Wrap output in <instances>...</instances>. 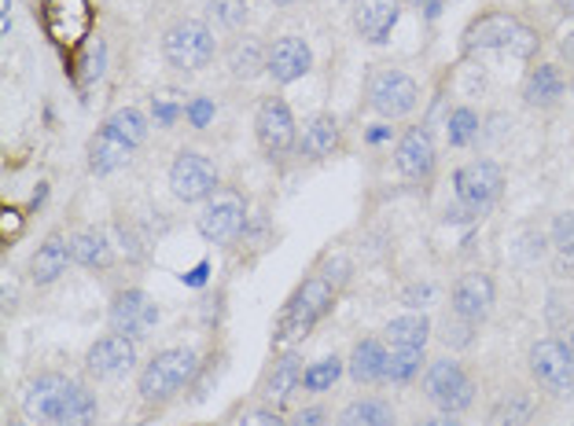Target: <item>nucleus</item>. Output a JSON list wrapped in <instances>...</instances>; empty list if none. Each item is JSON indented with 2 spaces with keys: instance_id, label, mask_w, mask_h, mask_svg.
<instances>
[{
  "instance_id": "de8ad7c7",
  "label": "nucleus",
  "mask_w": 574,
  "mask_h": 426,
  "mask_svg": "<svg viewBox=\"0 0 574 426\" xmlns=\"http://www.w3.org/2000/svg\"><path fill=\"white\" fill-rule=\"evenodd\" d=\"M556 11H564V16H574V0H553Z\"/></svg>"
},
{
  "instance_id": "8fccbe9b",
  "label": "nucleus",
  "mask_w": 574,
  "mask_h": 426,
  "mask_svg": "<svg viewBox=\"0 0 574 426\" xmlns=\"http://www.w3.org/2000/svg\"><path fill=\"white\" fill-rule=\"evenodd\" d=\"M273 4H295V0H273Z\"/></svg>"
},
{
  "instance_id": "5701e85b",
  "label": "nucleus",
  "mask_w": 574,
  "mask_h": 426,
  "mask_svg": "<svg viewBox=\"0 0 574 426\" xmlns=\"http://www.w3.org/2000/svg\"><path fill=\"white\" fill-rule=\"evenodd\" d=\"M387 346L379 343V338H362V343L354 346L350 360H346V371H350V379L357 386H373L379 379H387Z\"/></svg>"
},
{
  "instance_id": "c756f323",
  "label": "nucleus",
  "mask_w": 574,
  "mask_h": 426,
  "mask_svg": "<svg viewBox=\"0 0 574 426\" xmlns=\"http://www.w3.org/2000/svg\"><path fill=\"white\" fill-rule=\"evenodd\" d=\"M424 368V349H402L390 346L387 353V383H413Z\"/></svg>"
},
{
  "instance_id": "f257e3e1",
  "label": "nucleus",
  "mask_w": 574,
  "mask_h": 426,
  "mask_svg": "<svg viewBox=\"0 0 574 426\" xmlns=\"http://www.w3.org/2000/svg\"><path fill=\"white\" fill-rule=\"evenodd\" d=\"M22 412L38 426H92L100 416V405H96V394L89 386L48 371L27 386Z\"/></svg>"
},
{
  "instance_id": "4be33fe9",
  "label": "nucleus",
  "mask_w": 574,
  "mask_h": 426,
  "mask_svg": "<svg viewBox=\"0 0 574 426\" xmlns=\"http://www.w3.org/2000/svg\"><path fill=\"white\" fill-rule=\"evenodd\" d=\"M70 261H75V254H70V239L59 236V232H52V236H48V239L41 242V247H38V254L30 258V279H33L38 287L56 284V279L67 273Z\"/></svg>"
},
{
  "instance_id": "a211bd4d",
  "label": "nucleus",
  "mask_w": 574,
  "mask_h": 426,
  "mask_svg": "<svg viewBox=\"0 0 574 426\" xmlns=\"http://www.w3.org/2000/svg\"><path fill=\"white\" fill-rule=\"evenodd\" d=\"M309 67H314V52H309V44L303 38H277L269 44V78L277 85H291L298 78L309 75Z\"/></svg>"
},
{
  "instance_id": "1a4fd4ad",
  "label": "nucleus",
  "mask_w": 574,
  "mask_h": 426,
  "mask_svg": "<svg viewBox=\"0 0 574 426\" xmlns=\"http://www.w3.org/2000/svg\"><path fill=\"white\" fill-rule=\"evenodd\" d=\"M170 191L181 202H207L221 191V174L218 166L210 162L207 155L199 151H177V158L170 162Z\"/></svg>"
},
{
  "instance_id": "49530a36",
  "label": "nucleus",
  "mask_w": 574,
  "mask_h": 426,
  "mask_svg": "<svg viewBox=\"0 0 574 426\" xmlns=\"http://www.w3.org/2000/svg\"><path fill=\"white\" fill-rule=\"evenodd\" d=\"M390 137V129H373L368 132V143H379V140H387Z\"/></svg>"
},
{
  "instance_id": "6e6552de",
  "label": "nucleus",
  "mask_w": 574,
  "mask_h": 426,
  "mask_svg": "<svg viewBox=\"0 0 574 426\" xmlns=\"http://www.w3.org/2000/svg\"><path fill=\"white\" fill-rule=\"evenodd\" d=\"M526 368H531L534 383L553 397L574 394V357L564 338H537L526 353Z\"/></svg>"
},
{
  "instance_id": "393cba45",
  "label": "nucleus",
  "mask_w": 574,
  "mask_h": 426,
  "mask_svg": "<svg viewBox=\"0 0 574 426\" xmlns=\"http://www.w3.org/2000/svg\"><path fill=\"white\" fill-rule=\"evenodd\" d=\"M298 383H303V360H298V353H284L266 375V383H261V397H266V405L280 408L298 389Z\"/></svg>"
},
{
  "instance_id": "e433bc0d",
  "label": "nucleus",
  "mask_w": 574,
  "mask_h": 426,
  "mask_svg": "<svg viewBox=\"0 0 574 426\" xmlns=\"http://www.w3.org/2000/svg\"><path fill=\"white\" fill-rule=\"evenodd\" d=\"M151 115H155V126L170 129L174 121L185 115V107H181V103H170V100H162V96H155V100H151Z\"/></svg>"
},
{
  "instance_id": "20e7f679",
  "label": "nucleus",
  "mask_w": 574,
  "mask_h": 426,
  "mask_svg": "<svg viewBox=\"0 0 574 426\" xmlns=\"http://www.w3.org/2000/svg\"><path fill=\"white\" fill-rule=\"evenodd\" d=\"M335 290L339 287H335L328 276H309L284 306L277 331H273V343H287V338H298L306 335L309 327H317L325 320V313L335 306Z\"/></svg>"
},
{
  "instance_id": "2eb2a0df",
  "label": "nucleus",
  "mask_w": 574,
  "mask_h": 426,
  "mask_svg": "<svg viewBox=\"0 0 574 426\" xmlns=\"http://www.w3.org/2000/svg\"><path fill=\"white\" fill-rule=\"evenodd\" d=\"M394 166H398V174L405 180H430V174H435L438 166V148H435L430 129L424 126L405 129L398 143H394Z\"/></svg>"
},
{
  "instance_id": "f3484780",
  "label": "nucleus",
  "mask_w": 574,
  "mask_h": 426,
  "mask_svg": "<svg viewBox=\"0 0 574 426\" xmlns=\"http://www.w3.org/2000/svg\"><path fill=\"white\" fill-rule=\"evenodd\" d=\"M398 16H402V0H354L350 4L357 38L368 44L387 41L390 30L398 27Z\"/></svg>"
},
{
  "instance_id": "b1692460",
  "label": "nucleus",
  "mask_w": 574,
  "mask_h": 426,
  "mask_svg": "<svg viewBox=\"0 0 574 426\" xmlns=\"http://www.w3.org/2000/svg\"><path fill=\"white\" fill-rule=\"evenodd\" d=\"M298 151L309 162H325L335 151H339V121L335 115H314L306 121L303 129V140H298Z\"/></svg>"
},
{
  "instance_id": "f8f14e48",
  "label": "nucleus",
  "mask_w": 574,
  "mask_h": 426,
  "mask_svg": "<svg viewBox=\"0 0 574 426\" xmlns=\"http://www.w3.org/2000/svg\"><path fill=\"white\" fill-rule=\"evenodd\" d=\"M255 137H258L261 151H266L269 158H284L298 143L295 115H291V107L280 100V96H266V100L258 103Z\"/></svg>"
},
{
  "instance_id": "6ab92c4d",
  "label": "nucleus",
  "mask_w": 574,
  "mask_h": 426,
  "mask_svg": "<svg viewBox=\"0 0 574 426\" xmlns=\"http://www.w3.org/2000/svg\"><path fill=\"white\" fill-rule=\"evenodd\" d=\"M133 143H126L122 137H118L115 129H100L96 137L89 140V169L96 177H111L118 174L122 166H129V158H133Z\"/></svg>"
},
{
  "instance_id": "9b49d317",
  "label": "nucleus",
  "mask_w": 574,
  "mask_h": 426,
  "mask_svg": "<svg viewBox=\"0 0 574 426\" xmlns=\"http://www.w3.org/2000/svg\"><path fill=\"white\" fill-rule=\"evenodd\" d=\"M199 236L207 242H218V247H229L232 239H239V232L247 228V206L236 191H218L214 199H207L199 214Z\"/></svg>"
},
{
  "instance_id": "f03ea898",
  "label": "nucleus",
  "mask_w": 574,
  "mask_h": 426,
  "mask_svg": "<svg viewBox=\"0 0 574 426\" xmlns=\"http://www.w3.org/2000/svg\"><path fill=\"white\" fill-rule=\"evenodd\" d=\"M537 44H542L537 30L516 16H505V11L478 16L464 33V52H505L512 59H531Z\"/></svg>"
},
{
  "instance_id": "3c124183",
  "label": "nucleus",
  "mask_w": 574,
  "mask_h": 426,
  "mask_svg": "<svg viewBox=\"0 0 574 426\" xmlns=\"http://www.w3.org/2000/svg\"><path fill=\"white\" fill-rule=\"evenodd\" d=\"M8 426H27V423H19V419H16V423H8Z\"/></svg>"
},
{
  "instance_id": "473e14b6",
  "label": "nucleus",
  "mask_w": 574,
  "mask_h": 426,
  "mask_svg": "<svg viewBox=\"0 0 574 426\" xmlns=\"http://www.w3.org/2000/svg\"><path fill=\"white\" fill-rule=\"evenodd\" d=\"M339 375H343V360L339 357L314 360L303 371V386L309 389V394H325V389H331L335 383H339Z\"/></svg>"
},
{
  "instance_id": "f704fd0d",
  "label": "nucleus",
  "mask_w": 574,
  "mask_h": 426,
  "mask_svg": "<svg viewBox=\"0 0 574 426\" xmlns=\"http://www.w3.org/2000/svg\"><path fill=\"white\" fill-rule=\"evenodd\" d=\"M548 242H553V247L560 250V258H564L567 265H574V210L556 214L553 232H548Z\"/></svg>"
},
{
  "instance_id": "bb28decb",
  "label": "nucleus",
  "mask_w": 574,
  "mask_h": 426,
  "mask_svg": "<svg viewBox=\"0 0 574 426\" xmlns=\"http://www.w3.org/2000/svg\"><path fill=\"white\" fill-rule=\"evenodd\" d=\"M339 426H394V408L383 397H357L339 412Z\"/></svg>"
},
{
  "instance_id": "0eeeda50",
  "label": "nucleus",
  "mask_w": 574,
  "mask_h": 426,
  "mask_svg": "<svg viewBox=\"0 0 574 426\" xmlns=\"http://www.w3.org/2000/svg\"><path fill=\"white\" fill-rule=\"evenodd\" d=\"M424 397L438 412L461 416L464 408L475 405V383H472V375L461 368V360L442 357V360L427 364V371H424Z\"/></svg>"
},
{
  "instance_id": "4c0bfd02",
  "label": "nucleus",
  "mask_w": 574,
  "mask_h": 426,
  "mask_svg": "<svg viewBox=\"0 0 574 426\" xmlns=\"http://www.w3.org/2000/svg\"><path fill=\"white\" fill-rule=\"evenodd\" d=\"M239 426H287V419L273 405H261V408H250L247 416L239 419Z\"/></svg>"
},
{
  "instance_id": "79ce46f5",
  "label": "nucleus",
  "mask_w": 574,
  "mask_h": 426,
  "mask_svg": "<svg viewBox=\"0 0 574 426\" xmlns=\"http://www.w3.org/2000/svg\"><path fill=\"white\" fill-rule=\"evenodd\" d=\"M409 4H413L416 11H424L427 19H435L438 11H442V4H446V0H409Z\"/></svg>"
},
{
  "instance_id": "412c9836",
  "label": "nucleus",
  "mask_w": 574,
  "mask_h": 426,
  "mask_svg": "<svg viewBox=\"0 0 574 426\" xmlns=\"http://www.w3.org/2000/svg\"><path fill=\"white\" fill-rule=\"evenodd\" d=\"M225 67L236 81H255L258 75H269V44H261L258 38H236L225 52Z\"/></svg>"
},
{
  "instance_id": "72a5a7b5",
  "label": "nucleus",
  "mask_w": 574,
  "mask_h": 426,
  "mask_svg": "<svg viewBox=\"0 0 574 426\" xmlns=\"http://www.w3.org/2000/svg\"><path fill=\"white\" fill-rule=\"evenodd\" d=\"M210 16L221 30H244L247 27V0H210Z\"/></svg>"
},
{
  "instance_id": "cd10ccee",
  "label": "nucleus",
  "mask_w": 574,
  "mask_h": 426,
  "mask_svg": "<svg viewBox=\"0 0 574 426\" xmlns=\"http://www.w3.org/2000/svg\"><path fill=\"white\" fill-rule=\"evenodd\" d=\"M430 338V320L424 313H405V316H394L387 324V343L390 346H402V349H424Z\"/></svg>"
},
{
  "instance_id": "c85d7f7f",
  "label": "nucleus",
  "mask_w": 574,
  "mask_h": 426,
  "mask_svg": "<svg viewBox=\"0 0 574 426\" xmlns=\"http://www.w3.org/2000/svg\"><path fill=\"white\" fill-rule=\"evenodd\" d=\"M494 426H531L534 419V400L519 394V389H512V394H505L497 400V408H494Z\"/></svg>"
},
{
  "instance_id": "37998d69",
  "label": "nucleus",
  "mask_w": 574,
  "mask_h": 426,
  "mask_svg": "<svg viewBox=\"0 0 574 426\" xmlns=\"http://www.w3.org/2000/svg\"><path fill=\"white\" fill-rule=\"evenodd\" d=\"M560 56L567 59V67H574V33H567V38L560 41Z\"/></svg>"
},
{
  "instance_id": "603ef678",
  "label": "nucleus",
  "mask_w": 574,
  "mask_h": 426,
  "mask_svg": "<svg viewBox=\"0 0 574 426\" xmlns=\"http://www.w3.org/2000/svg\"><path fill=\"white\" fill-rule=\"evenodd\" d=\"M571 96H574V81H571Z\"/></svg>"
},
{
  "instance_id": "a878e982",
  "label": "nucleus",
  "mask_w": 574,
  "mask_h": 426,
  "mask_svg": "<svg viewBox=\"0 0 574 426\" xmlns=\"http://www.w3.org/2000/svg\"><path fill=\"white\" fill-rule=\"evenodd\" d=\"M70 254H75V265H81V269H107L115 261L111 239L100 228H81V232L70 236Z\"/></svg>"
},
{
  "instance_id": "dca6fc26",
  "label": "nucleus",
  "mask_w": 574,
  "mask_h": 426,
  "mask_svg": "<svg viewBox=\"0 0 574 426\" xmlns=\"http://www.w3.org/2000/svg\"><path fill=\"white\" fill-rule=\"evenodd\" d=\"M494 279L486 273H464L457 284H453V295H449V309L464 316L468 324H483L489 309H494Z\"/></svg>"
},
{
  "instance_id": "a19ab883",
  "label": "nucleus",
  "mask_w": 574,
  "mask_h": 426,
  "mask_svg": "<svg viewBox=\"0 0 574 426\" xmlns=\"http://www.w3.org/2000/svg\"><path fill=\"white\" fill-rule=\"evenodd\" d=\"M430 298H435V287L430 284H413L409 290H405V306L409 309H424Z\"/></svg>"
},
{
  "instance_id": "423d86ee",
  "label": "nucleus",
  "mask_w": 574,
  "mask_h": 426,
  "mask_svg": "<svg viewBox=\"0 0 574 426\" xmlns=\"http://www.w3.org/2000/svg\"><path fill=\"white\" fill-rule=\"evenodd\" d=\"M162 56L174 70H202L218 56V38L202 19H177L162 33Z\"/></svg>"
},
{
  "instance_id": "aec40b11",
  "label": "nucleus",
  "mask_w": 574,
  "mask_h": 426,
  "mask_svg": "<svg viewBox=\"0 0 574 426\" xmlns=\"http://www.w3.org/2000/svg\"><path fill=\"white\" fill-rule=\"evenodd\" d=\"M564 92H567V81H564V75H560L556 63H537L523 81V103L537 107V111L556 107L560 100H564Z\"/></svg>"
},
{
  "instance_id": "864d4df0",
  "label": "nucleus",
  "mask_w": 574,
  "mask_h": 426,
  "mask_svg": "<svg viewBox=\"0 0 574 426\" xmlns=\"http://www.w3.org/2000/svg\"><path fill=\"white\" fill-rule=\"evenodd\" d=\"M350 4H354V0H350Z\"/></svg>"
},
{
  "instance_id": "39448f33",
  "label": "nucleus",
  "mask_w": 574,
  "mask_h": 426,
  "mask_svg": "<svg viewBox=\"0 0 574 426\" xmlns=\"http://www.w3.org/2000/svg\"><path fill=\"white\" fill-rule=\"evenodd\" d=\"M453 195L464 214L478 221L483 214H489L497 206V199L505 195V169L494 158H475V162L461 166L453 174Z\"/></svg>"
},
{
  "instance_id": "a18cd8bd",
  "label": "nucleus",
  "mask_w": 574,
  "mask_h": 426,
  "mask_svg": "<svg viewBox=\"0 0 574 426\" xmlns=\"http://www.w3.org/2000/svg\"><path fill=\"white\" fill-rule=\"evenodd\" d=\"M202 279H207V265H199V269H196V273H191V276L185 279V284H188V287H199V284H202Z\"/></svg>"
},
{
  "instance_id": "7ed1b4c3",
  "label": "nucleus",
  "mask_w": 574,
  "mask_h": 426,
  "mask_svg": "<svg viewBox=\"0 0 574 426\" xmlns=\"http://www.w3.org/2000/svg\"><path fill=\"white\" fill-rule=\"evenodd\" d=\"M196 371H199L196 349H185V346L159 349L148 364H144V371L137 379L140 400H148V405H166V400H174L191 379H196Z\"/></svg>"
},
{
  "instance_id": "2f4dec72",
  "label": "nucleus",
  "mask_w": 574,
  "mask_h": 426,
  "mask_svg": "<svg viewBox=\"0 0 574 426\" xmlns=\"http://www.w3.org/2000/svg\"><path fill=\"white\" fill-rule=\"evenodd\" d=\"M446 137H449V148H468L478 137V115L472 107H453L446 118Z\"/></svg>"
},
{
  "instance_id": "4468645a",
  "label": "nucleus",
  "mask_w": 574,
  "mask_h": 426,
  "mask_svg": "<svg viewBox=\"0 0 574 426\" xmlns=\"http://www.w3.org/2000/svg\"><path fill=\"white\" fill-rule=\"evenodd\" d=\"M133 368H137V338H129V335L111 331V335L96 338L86 353V371L92 379L111 383V379H122V375H129Z\"/></svg>"
},
{
  "instance_id": "9d476101",
  "label": "nucleus",
  "mask_w": 574,
  "mask_h": 426,
  "mask_svg": "<svg viewBox=\"0 0 574 426\" xmlns=\"http://www.w3.org/2000/svg\"><path fill=\"white\" fill-rule=\"evenodd\" d=\"M368 92V103H373V111L379 118H390L398 121L405 115L416 111V103H420V85H416L405 70H376L373 78L365 85Z\"/></svg>"
},
{
  "instance_id": "c03bdc74",
  "label": "nucleus",
  "mask_w": 574,
  "mask_h": 426,
  "mask_svg": "<svg viewBox=\"0 0 574 426\" xmlns=\"http://www.w3.org/2000/svg\"><path fill=\"white\" fill-rule=\"evenodd\" d=\"M424 426H461V419H457V416H449V412H442V416L427 419Z\"/></svg>"
},
{
  "instance_id": "ddd939ff",
  "label": "nucleus",
  "mask_w": 574,
  "mask_h": 426,
  "mask_svg": "<svg viewBox=\"0 0 574 426\" xmlns=\"http://www.w3.org/2000/svg\"><path fill=\"white\" fill-rule=\"evenodd\" d=\"M107 320H111V331L129 335V338H144L155 331L159 324V306L151 301L148 290L140 287H126L111 298V309H107Z\"/></svg>"
},
{
  "instance_id": "c9c22d12",
  "label": "nucleus",
  "mask_w": 574,
  "mask_h": 426,
  "mask_svg": "<svg viewBox=\"0 0 574 426\" xmlns=\"http://www.w3.org/2000/svg\"><path fill=\"white\" fill-rule=\"evenodd\" d=\"M472 338H475V324H468L464 316L449 309L446 320H442V343L449 349H464V346H472Z\"/></svg>"
},
{
  "instance_id": "09e8293b",
  "label": "nucleus",
  "mask_w": 574,
  "mask_h": 426,
  "mask_svg": "<svg viewBox=\"0 0 574 426\" xmlns=\"http://www.w3.org/2000/svg\"><path fill=\"white\" fill-rule=\"evenodd\" d=\"M567 349H571V357H574V331L567 335Z\"/></svg>"
},
{
  "instance_id": "ea45409f",
  "label": "nucleus",
  "mask_w": 574,
  "mask_h": 426,
  "mask_svg": "<svg viewBox=\"0 0 574 426\" xmlns=\"http://www.w3.org/2000/svg\"><path fill=\"white\" fill-rule=\"evenodd\" d=\"M325 423H328V412L320 405H309V408H298L287 426H325Z\"/></svg>"
},
{
  "instance_id": "7c9ffc66",
  "label": "nucleus",
  "mask_w": 574,
  "mask_h": 426,
  "mask_svg": "<svg viewBox=\"0 0 574 426\" xmlns=\"http://www.w3.org/2000/svg\"><path fill=\"white\" fill-rule=\"evenodd\" d=\"M107 129H115L118 137H122L126 143H133V148H140L144 140H148V118H144L137 107H122V111H115L111 118L103 121Z\"/></svg>"
},
{
  "instance_id": "58836bf2",
  "label": "nucleus",
  "mask_w": 574,
  "mask_h": 426,
  "mask_svg": "<svg viewBox=\"0 0 574 426\" xmlns=\"http://www.w3.org/2000/svg\"><path fill=\"white\" fill-rule=\"evenodd\" d=\"M185 118L191 121V126L196 129H207L210 126V118H214V103L210 100H191V103H185Z\"/></svg>"
}]
</instances>
